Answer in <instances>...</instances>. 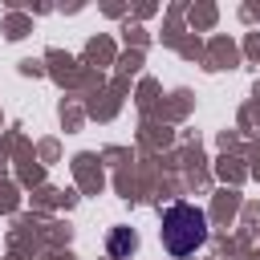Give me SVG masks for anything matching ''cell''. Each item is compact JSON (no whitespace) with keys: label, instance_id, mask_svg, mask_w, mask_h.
I'll return each instance as SVG.
<instances>
[{"label":"cell","instance_id":"cell-1","mask_svg":"<svg viewBox=\"0 0 260 260\" xmlns=\"http://www.w3.org/2000/svg\"><path fill=\"white\" fill-rule=\"evenodd\" d=\"M158 232H162V248L171 256H191L207 240V215L195 203H171L162 211V228Z\"/></svg>","mask_w":260,"mask_h":260},{"label":"cell","instance_id":"cell-2","mask_svg":"<svg viewBox=\"0 0 260 260\" xmlns=\"http://www.w3.org/2000/svg\"><path fill=\"white\" fill-rule=\"evenodd\" d=\"M134 248H138V236L130 228H114L110 232V256H130Z\"/></svg>","mask_w":260,"mask_h":260}]
</instances>
